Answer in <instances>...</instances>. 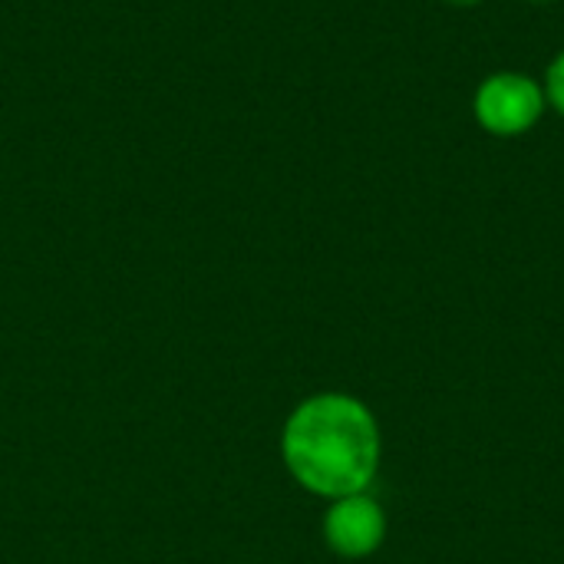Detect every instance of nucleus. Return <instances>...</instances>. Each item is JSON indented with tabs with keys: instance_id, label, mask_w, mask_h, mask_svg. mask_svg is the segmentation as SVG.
Listing matches in <instances>:
<instances>
[{
	"instance_id": "obj_1",
	"label": "nucleus",
	"mask_w": 564,
	"mask_h": 564,
	"mask_svg": "<svg viewBox=\"0 0 564 564\" xmlns=\"http://www.w3.org/2000/svg\"><path fill=\"white\" fill-rule=\"evenodd\" d=\"M281 463L304 492L324 502L370 492L383 466L380 420L354 393H311L281 426Z\"/></svg>"
},
{
	"instance_id": "obj_2",
	"label": "nucleus",
	"mask_w": 564,
	"mask_h": 564,
	"mask_svg": "<svg viewBox=\"0 0 564 564\" xmlns=\"http://www.w3.org/2000/svg\"><path fill=\"white\" fill-rule=\"evenodd\" d=\"M549 109L545 89L522 69L489 73L473 96V116L482 132L496 139H519L532 132Z\"/></svg>"
},
{
	"instance_id": "obj_3",
	"label": "nucleus",
	"mask_w": 564,
	"mask_h": 564,
	"mask_svg": "<svg viewBox=\"0 0 564 564\" xmlns=\"http://www.w3.org/2000/svg\"><path fill=\"white\" fill-rule=\"evenodd\" d=\"M387 532H390V519H387L383 502L373 492L330 499L324 522H321L324 545L337 558H347V562H364L377 555L387 542Z\"/></svg>"
},
{
	"instance_id": "obj_4",
	"label": "nucleus",
	"mask_w": 564,
	"mask_h": 564,
	"mask_svg": "<svg viewBox=\"0 0 564 564\" xmlns=\"http://www.w3.org/2000/svg\"><path fill=\"white\" fill-rule=\"evenodd\" d=\"M542 89H545L549 109H555L564 119V46L552 56V63L545 69V79H542Z\"/></svg>"
},
{
	"instance_id": "obj_5",
	"label": "nucleus",
	"mask_w": 564,
	"mask_h": 564,
	"mask_svg": "<svg viewBox=\"0 0 564 564\" xmlns=\"http://www.w3.org/2000/svg\"><path fill=\"white\" fill-rule=\"evenodd\" d=\"M443 3H449V7H479L486 0H443Z\"/></svg>"
},
{
	"instance_id": "obj_6",
	"label": "nucleus",
	"mask_w": 564,
	"mask_h": 564,
	"mask_svg": "<svg viewBox=\"0 0 564 564\" xmlns=\"http://www.w3.org/2000/svg\"><path fill=\"white\" fill-rule=\"evenodd\" d=\"M529 3H558V0H529Z\"/></svg>"
}]
</instances>
